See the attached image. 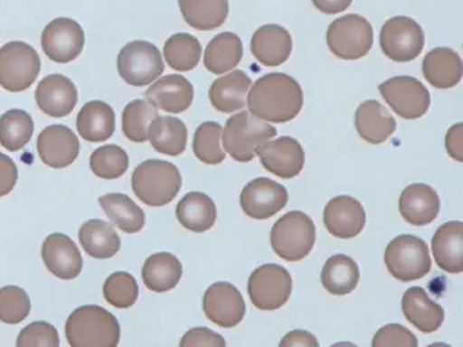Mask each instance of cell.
<instances>
[{
  "mask_svg": "<svg viewBox=\"0 0 463 347\" xmlns=\"http://www.w3.org/2000/svg\"><path fill=\"white\" fill-rule=\"evenodd\" d=\"M251 53L265 67H279L291 56V34L279 24H264L251 37Z\"/></svg>",
  "mask_w": 463,
  "mask_h": 347,
  "instance_id": "cell-23",
  "label": "cell"
},
{
  "mask_svg": "<svg viewBox=\"0 0 463 347\" xmlns=\"http://www.w3.org/2000/svg\"><path fill=\"white\" fill-rule=\"evenodd\" d=\"M80 241L86 254L94 259H110L121 247V239L115 228L99 219L83 222L80 230Z\"/></svg>",
  "mask_w": 463,
  "mask_h": 347,
  "instance_id": "cell-31",
  "label": "cell"
},
{
  "mask_svg": "<svg viewBox=\"0 0 463 347\" xmlns=\"http://www.w3.org/2000/svg\"><path fill=\"white\" fill-rule=\"evenodd\" d=\"M158 108L145 99H135L124 108L123 132L132 143H145L148 140V127L154 119L158 118Z\"/></svg>",
  "mask_w": 463,
  "mask_h": 347,
  "instance_id": "cell-40",
  "label": "cell"
},
{
  "mask_svg": "<svg viewBox=\"0 0 463 347\" xmlns=\"http://www.w3.org/2000/svg\"><path fill=\"white\" fill-rule=\"evenodd\" d=\"M326 41L330 51L338 59H362L373 48V26L364 16L348 14L329 24Z\"/></svg>",
  "mask_w": 463,
  "mask_h": 347,
  "instance_id": "cell-8",
  "label": "cell"
},
{
  "mask_svg": "<svg viewBox=\"0 0 463 347\" xmlns=\"http://www.w3.org/2000/svg\"><path fill=\"white\" fill-rule=\"evenodd\" d=\"M387 271L401 282L424 278L430 268V249L422 239L414 235H400L392 239L384 249Z\"/></svg>",
  "mask_w": 463,
  "mask_h": 347,
  "instance_id": "cell-6",
  "label": "cell"
},
{
  "mask_svg": "<svg viewBox=\"0 0 463 347\" xmlns=\"http://www.w3.org/2000/svg\"><path fill=\"white\" fill-rule=\"evenodd\" d=\"M436 265L449 274L463 271V222L449 221L436 230L432 238Z\"/></svg>",
  "mask_w": 463,
  "mask_h": 347,
  "instance_id": "cell-25",
  "label": "cell"
},
{
  "mask_svg": "<svg viewBox=\"0 0 463 347\" xmlns=\"http://www.w3.org/2000/svg\"><path fill=\"white\" fill-rule=\"evenodd\" d=\"M398 208L406 222L414 227H424L438 217L440 211V198L428 184H409L401 192Z\"/></svg>",
  "mask_w": 463,
  "mask_h": 347,
  "instance_id": "cell-22",
  "label": "cell"
},
{
  "mask_svg": "<svg viewBox=\"0 0 463 347\" xmlns=\"http://www.w3.org/2000/svg\"><path fill=\"white\" fill-rule=\"evenodd\" d=\"M129 157L126 149L110 144L99 146L90 156V168L94 175L102 179H118L127 173Z\"/></svg>",
  "mask_w": 463,
  "mask_h": 347,
  "instance_id": "cell-42",
  "label": "cell"
},
{
  "mask_svg": "<svg viewBox=\"0 0 463 347\" xmlns=\"http://www.w3.org/2000/svg\"><path fill=\"white\" fill-rule=\"evenodd\" d=\"M402 312L405 319L424 333H436L446 317L443 306L430 300L428 293L420 286L409 287L403 293Z\"/></svg>",
  "mask_w": 463,
  "mask_h": 347,
  "instance_id": "cell-24",
  "label": "cell"
},
{
  "mask_svg": "<svg viewBox=\"0 0 463 347\" xmlns=\"http://www.w3.org/2000/svg\"><path fill=\"white\" fill-rule=\"evenodd\" d=\"M194 95V86L185 76L166 75L148 87L146 100L158 110L180 114L191 108Z\"/></svg>",
  "mask_w": 463,
  "mask_h": 347,
  "instance_id": "cell-21",
  "label": "cell"
},
{
  "mask_svg": "<svg viewBox=\"0 0 463 347\" xmlns=\"http://www.w3.org/2000/svg\"><path fill=\"white\" fill-rule=\"evenodd\" d=\"M66 338L71 347H118L120 323L102 306H80L67 319Z\"/></svg>",
  "mask_w": 463,
  "mask_h": 347,
  "instance_id": "cell-2",
  "label": "cell"
},
{
  "mask_svg": "<svg viewBox=\"0 0 463 347\" xmlns=\"http://www.w3.org/2000/svg\"><path fill=\"white\" fill-rule=\"evenodd\" d=\"M422 73L425 80L435 89H452L462 79V59L451 48L439 46L425 54Z\"/></svg>",
  "mask_w": 463,
  "mask_h": 347,
  "instance_id": "cell-26",
  "label": "cell"
},
{
  "mask_svg": "<svg viewBox=\"0 0 463 347\" xmlns=\"http://www.w3.org/2000/svg\"><path fill=\"white\" fill-rule=\"evenodd\" d=\"M183 277V265L170 252H156L146 259L142 268V278L147 289L156 293L175 289Z\"/></svg>",
  "mask_w": 463,
  "mask_h": 347,
  "instance_id": "cell-32",
  "label": "cell"
},
{
  "mask_svg": "<svg viewBox=\"0 0 463 347\" xmlns=\"http://www.w3.org/2000/svg\"><path fill=\"white\" fill-rule=\"evenodd\" d=\"M424 43L421 26L409 16H392L382 26L381 48L392 61H411L421 53Z\"/></svg>",
  "mask_w": 463,
  "mask_h": 347,
  "instance_id": "cell-11",
  "label": "cell"
},
{
  "mask_svg": "<svg viewBox=\"0 0 463 347\" xmlns=\"http://www.w3.org/2000/svg\"><path fill=\"white\" fill-rule=\"evenodd\" d=\"M118 70L129 86L146 87L164 73L165 62L154 43L143 40L131 41L118 53Z\"/></svg>",
  "mask_w": 463,
  "mask_h": 347,
  "instance_id": "cell-9",
  "label": "cell"
},
{
  "mask_svg": "<svg viewBox=\"0 0 463 347\" xmlns=\"http://www.w3.org/2000/svg\"><path fill=\"white\" fill-rule=\"evenodd\" d=\"M311 2L321 13L327 15L343 13L352 5V0H311Z\"/></svg>",
  "mask_w": 463,
  "mask_h": 347,
  "instance_id": "cell-51",
  "label": "cell"
},
{
  "mask_svg": "<svg viewBox=\"0 0 463 347\" xmlns=\"http://www.w3.org/2000/svg\"><path fill=\"white\" fill-rule=\"evenodd\" d=\"M291 292L292 277L283 266L268 263L257 267L249 277V297L261 311L281 308L289 300Z\"/></svg>",
  "mask_w": 463,
  "mask_h": 347,
  "instance_id": "cell-10",
  "label": "cell"
},
{
  "mask_svg": "<svg viewBox=\"0 0 463 347\" xmlns=\"http://www.w3.org/2000/svg\"><path fill=\"white\" fill-rule=\"evenodd\" d=\"M427 347H451L449 344L443 343V342H435V343L428 344Z\"/></svg>",
  "mask_w": 463,
  "mask_h": 347,
  "instance_id": "cell-53",
  "label": "cell"
},
{
  "mask_svg": "<svg viewBox=\"0 0 463 347\" xmlns=\"http://www.w3.org/2000/svg\"><path fill=\"white\" fill-rule=\"evenodd\" d=\"M205 316L222 328H232L242 322L246 304L242 293L230 282L219 281L205 290L203 297Z\"/></svg>",
  "mask_w": 463,
  "mask_h": 347,
  "instance_id": "cell-14",
  "label": "cell"
},
{
  "mask_svg": "<svg viewBox=\"0 0 463 347\" xmlns=\"http://www.w3.org/2000/svg\"><path fill=\"white\" fill-rule=\"evenodd\" d=\"M382 98L394 113L405 119H417L430 106L427 87L411 76H395L379 86Z\"/></svg>",
  "mask_w": 463,
  "mask_h": 347,
  "instance_id": "cell-12",
  "label": "cell"
},
{
  "mask_svg": "<svg viewBox=\"0 0 463 347\" xmlns=\"http://www.w3.org/2000/svg\"><path fill=\"white\" fill-rule=\"evenodd\" d=\"M85 32L75 19L56 18L43 30V51L48 59L59 64L77 60L85 48Z\"/></svg>",
  "mask_w": 463,
  "mask_h": 347,
  "instance_id": "cell-13",
  "label": "cell"
},
{
  "mask_svg": "<svg viewBox=\"0 0 463 347\" xmlns=\"http://www.w3.org/2000/svg\"><path fill=\"white\" fill-rule=\"evenodd\" d=\"M359 279V266L348 255H333L322 267V286L335 295H345L354 292Z\"/></svg>",
  "mask_w": 463,
  "mask_h": 347,
  "instance_id": "cell-35",
  "label": "cell"
},
{
  "mask_svg": "<svg viewBox=\"0 0 463 347\" xmlns=\"http://www.w3.org/2000/svg\"><path fill=\"white\" fill-rule=\"evenodd\" d=\"M242 54L241 38L235 33H221L208 43L204 53V65L210 72L223 75L240 64Z\"/></svg>",
  "mask_w": 463,
  "mask_h": 347,
  "instance_id": "cell-34",
  "label": "cell"
},
{
  "mask_svg": "<svg viewBox=\"0 0 463 347\" xmlns=\"http://www.w3.org/2000/svg\"><path fill=\"white\" fill-rule=\"evenodd\" d=\"M77 130L83 140L102 143L112 137L116 130V114L104 100H90L80 108L77 117Z\"/></svg>",
  "mask_w": 463,
  "mask_h": 347,
  "instance_id": "cell-28",
  "label": "cell"
},
{
  "mask_svg": "<svg viewBox=\"0 0 463 347\" xmlns=\"http://www.w3.org/2000/svg\"><path fill=\"white\" fill-rule=\"evenodd\" d=\"M37 106L53 118H64L74 111L80 94L71 79L61 73L45 76L36 89Z\"/></svg>",
  "mask_w": 463,
  "mask_h": 347,
  "instance_id": "cell-18",
  "label": "cell"
},
{
  "mask_svg": "<svg viewBox=\"0 0 463 347\" xmlns=\"http://www.w3.org/2000/svg\"><path fill=\"white\" fill-rule=\"evenodd\" d=\"M18 181V168L14 160L0 152V197L10 194Z\"/></svg>",
  "mask_w": 463,
  "mask_h": 347,
  "instance_id": "cell-48",
  "label": "cell"
},
{
  "mask_svg": "<svg viewBox=\"0 0 463 347\" xmlns=\"http://www.w3.org/2000/svg\"><path fill=\"white\" fill-rule=\"evenodd\" d=\"M288 202V192L283 184L269 178L249 182L241 192V208L246 216L267 220L278 214Z\"/></svg>",
  "mask_w": 463,
  "mask_h": 347,
  "instance_id": "cell-15",
  "label": "cell"
},
{
  "mask_svg": "<svg viewBox=\"0 0 463 347\" xmlns=\"http://www.w3.org/2000/svg\"><path fill=\"white\" fill-rule=\"evenodd\" d=\"M43 260L48 270L61 279H74L83 267L82 255L77 244L64 233H51L42 249Z\"/></svg>",
  "mask_w": 463,
  "mask_h": 347,
  "instance_id": "cell-20",
  "label": "cell"
},
{
  "mask_svg": "<svg viewBox=\"0 0 463 347\" xmlns=\"http://www.w3.org/2000/svg\"><path fill=\"white\" fill-rule=\"evenodd\" d=\"M316 239V224L300 211L284 214L270 230V246L275 254L287 262L305 259L314 249Z\"/></svg>",
  "mask_w": 463,
  "mask_h": 347,
  "instance_id": "cell-4",
  "label": "cell"
},
{
  "mask_svg": "<svg viewBox=\"0 0 463 347\" xmlns=\"http://www.w3.org/2000/svg\"><path fill=\"white\" fill-rule=\"evenodd\" d=\"M354 127L363 140L370 144H382L392 137L397 122L378 100H365L354 114Z\"/></svg>",
  "mask_w": 463,
  "mask_h": 347,
  "instance_id": "cell-29",
  "label": "cell"
},
{
  "mask_svg": "<svg viewBox=\"0 0 463 347\" xmlns=\"http://www.w3.org/2000/svg\"><path fill=\"white\" fill-rule=\"evenodd\" d=\"M17 347H61L58 330L51 323L39 320L18 333Z\"/></svg>",
  "mask_w": 463,
  "mask_h": 347,
  "instance_id": "cell-45",
  "label": "cell"
},
{
  "mask_svg": "<svg viewBox=\"0 0 463 347\" xmlns=\"http://www.w3.org/2000/svg\"><path fill=\"white\" fill-rule=\"evenodd\" d=\"M34 132V121L28 111L12 108L0 117V145L18 152L28 145Z\"/></svg>",
  "mask_w": 463,
  "mask_h": 347,
  "instance_id": "cell-38",
  "label": "cell"
},
{
  "mask_svg": "<svg viewBox=\"0 0 463 347\" xmlns=\"http://www.w3.org/2000/svg\"><path fill=\"white\" fill-rule=\"evenodd\" d=\"M175 216L186 230L202 233L207 232L215 225L218 211L210 195L192 192L181 198L175 208Z\"/></svg>",
  "mask_w": 463,
  "mask_h": 347,
  "instance_id": "cell-30",
  "label": "cell"
},
{
  "mask_svg": "<svg viewBox=\"0 0 463 347\" xmlns=\"http://www.w3.org/2000/svg\"><path fill=\"white\" fill-rule=\"evenodd\" d=\"M42 70V59L33 46L12 41L0 48V86L10 92L32 87Z\"/></svg>",
  "mask_w": 463,
  "mask_h": 347,
  "instance_id": "cell-7",
  "label": "cell"
},
{
  "mask_svg": "<svg viewBox=\"0 0 463 347\" xmlns=\"http://www.w3.org/2000/svg\"><path fill=\"white\" fill-rule=\"evenodd\" d=\"M223 127L218 122H203L197 127L194 137V152L200 162L205 164H221L226 159V152L222 148Z\"/></svg>",
  "mask_w": 463,
  "mask_h": 347,
  "instance_id": "cell-41",
  "label": "cell"
},
{
  "mask_svg": "<svg viewBox=\"0 0 463 347\" xmlns=\"http://www.w3.org/2000/svg\"><path fill=\"white\" fill-rule=\"evenodd\" d=\"M250 114L262 121L284 124L303 108V89L292 76L272 72L257 79L248 94Z\"/></svg>",
  "mask_w": 463,
  "mask_h": 347,
  "instance_id": "cell-1",
  "label": "cell"
},
{
  "mask_svg": "<svg viewBox=\"0 0 463 347\" xmlns=\"http://www.w3.org/2000/svg\"><path fill=\"white\" fill-rule=\"evenodd\" d=\"M31 309V298L23 287L9 285L0 289V322L20 324L29 316Z\"/></svg>",
  "mask_w": 463,
  "mask_h": 347,
  "instance_id": "cell-44",
  "label": "cell"
},
{
  "mask_svg": "<svg viewBox=\"0 0 463 347\" xmlns=\"http://www.w3.org/2000/svg\"><path fill=\"white\" fill-rule=\"evenodd\" d=\"M104 297L115 308H131L139 297V285L132 274L116 271L105 281Z\"/></svg>",
  "mask_w": 463,
  "mask_h": 347,
  "instance_id": "cell-43",
  "label": "cell"
},
{
  "mask_svg": "<svg viewBox=\"0 0 463 347\" xmlns=\"http://www.w3.org/2000/svg\"><path fill=\"white\" fill-rule=\"evenodd\" d=\"M364 208L351 195H338L325 206L324 224L327 232L337 239H352L365 227Z\"/></svg>",
  "mask_w": 463,
  "mask_h": 347,
  "instance_id": "cell-19",
  "label": "cell"
},
{
  "mask_svg": "<svg viewBox=\"0 0 463 347\" xmlns=\"http://www.w3.org/2000/svg\"><path fill=\"white\" fill-rule=\"evenodd\" d=\"M250 87L251 79L248 73L241 70H232L213 81L210 89L211 105L221 113L242 110Z\"/></svg>",
  "mask_w": 463,
  "mask_h": 347,
  "instance_id": "cell-27",
  "label": "cell"
},
{
  "mask_svg": "<svg viewBox=\"0 0 463 347\" xmlns=\"http://www.w3.org/2000/svg\"><path fill=\"white\" fill-rule=\"evenodd\" d=\"M202 54V43L188 33H177L165 42L164 56L167 65L180 72L194 70L199 64Z\"/></svg>",
  "mask_w": 463,
  "mask_h": 347,
  "instance_id": "cell-39",
  "label": "cell"
},
{
  "mask_svg": "<svg viewBox=\"0 0 463 347\" xmlns=\"http://www.w3.org/2000/svg\"><path fill=\"white\" fill-rule=\"evenodd\" d=\"M180 347H227V343L224 336L211 328L194 327L184 333Z\"/></svg>",
  "mask_w": 463,
  "mask_h": 347,
  "instance_id": "cell-47",
  "label": "cell"
},
{
  "mask_svg": "<svg viewBox=\"0 0 463 347\" xmlns=\"http://www.w3.org/2000/svg\"><path fill=\"white\" fill-rule=\"evenodd\" d=\"M113 224L126 233H137L145 228L146 214L132 198L121 192H109L99 200Z\"/></svg>",
  "mask_w": 463,
  "mask_h": 347,
  "instance_id": "cell-37",
  "label": "cell"
},
{
  "mask_svg": "<svg viewBox=\"0 0 463 347\" xmlns=\"http://www.w3.org/2000/svg\"><path fill=\"white\" fill-rule=\"evenodd\" d=\"M279 347H319V342L308 331L292 330L281 338Z\"/></svg>",
  "mask_w": 463,
  "mask_h": 347,
  "instance_id": "cell-49",
  "label": "cell"
},
{
  "mask_svg": "<svg viewBox=\"0 0 463 347\" xmlns=\"http://www.w3.org/2000/svg\"><path fill=\"white\" fill-rule=\"evenodd\" d=\"M131 183L135 195L143 203L159 208L177 197L183 187V176L173 163L148 159L135 168Z\"/></svg>",
  "mask_w": 463,
  "mask_h": 347,
  "instance_id": "cell-3",
  "label": "cell"
},
{
  "mask_svg": "<svg viewBox=\"0 0 463 347\" xmlns=\"http://www.w3.org/2000/svg\"><path fill=\"white\" fill-rule=\"evenodd\" d=\"M419 341L409 328L401 324H387L379 328L371 347H417Z\"/></svg>",
  "mask_w": 463,
  "mask_h": 347,
  "instance_id": "cell-46",
  "label": "cell"
},
{
  "mask_svg": "<svg viewBox=\"0 0 463 347\" xmlns=\"http://www.w3.org/2000/svg\"><path fill=\"white\" fill-rule=\"evenodd\" d=\"M80 144L74 130L66 125H51L37 137V152L44 164L66 168L80 156Z\"/></svg>",
  "mask_w": 463,
  "mask_h": 347,
  "instance_id": "cell-17",
  "label": "cell"
},
{
  "mask_svg": "<svg viewBox=\"0 0 463 347\" xmlns=\"http://www.w3.org/2000/svg\"><path fill=\"white\" fill-rule=\"evenodd\" d=\"M278 135L275 127L257 118L248 111L235 114L227 119L222 132L224 152L240 163L251 162L257 149L265 141L272 140Z\"/></svg>",
  "mask_w": 463,
  "mask_h": 347,
  "instance_id": "cell-5",
  "label": "cell"
},
{
  "mask_svg": "<svg viewBox=\"0 0 463 347\" xmlns=\"http://www.w3.org/2000/svg\"><path fill=\"white\" fill-rule=\"evenodd\" d=\"M446 148L452 159L463 162V125L460 122L449 127L447 132Z\"/></svg>",
  "mask_w": 463,
  "mask_h": 347,
  "instance_id": "cell-50",
  "label": "cell"
},
{
  "mask_svg": "<svg viewBox=\"0 0 463 347\" xmlns=\"http://www.w3.org/2000/svg\"><path fill=\"white\" fill-rule=\"evenodd\" d=\"M189 26L200 32L218 29L229 16V0H178Z\"/></svg>",
  "mask_w": 463,
  "mask_h": 347,
  "instance_id": "cell-36",
  "label": "cell"
},
{
  "mask_svg": "<svg viewBox=\"0 0 463 347\" xmlns=\"http://www.w3.org/2000/svg\"><path fill=\"white\" fill-rule=\"evenodd\" d=\"M261 164L279 178L291 179L299 175L305 167V151L299 141L288 136L265 141L257 149Z\"/></svg>",
  "mask_w": 463,
  "mask_h": 347,
  "instance_id": "cell-16",
  "label": "cell"
},
{
  "mask_svg": "<svg viewBox=\"0 0 463 347\" xmlns=\"http://www.w3.org/2000/svg\"><path fill=\"white\" fill-rule=\"evenodd\" d=\"M330 347H357L356 344L352 342H337V343L332 344Z\"/></svg>",
  "mask_w": 463,
  "mask_h": 347,
  "instance_id": "cell-52",
  "label": "cell"
},
{
  "mask_svg": "<svg viewBox=\"0 0 463 347\" xmlns=\"http://www.w3.org/2000/svg\"><path fill=\"white\" fill-rule=\"evenodd\" d=\"M148 140L159 154L178 156L186 149L188 129L177 117L159 116L148 127Z\"/></svg>",
  "mask_w": 463,
  "mask_h": 347,
  "instance_id": "cell-33",
  "label": "cell"
}]
</instances>
